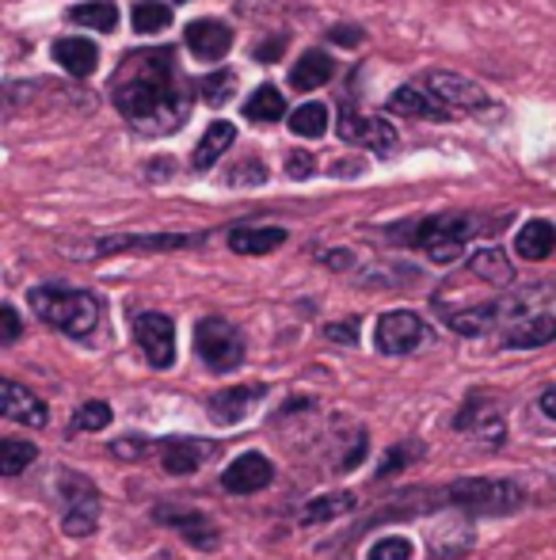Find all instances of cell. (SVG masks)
<instances>
[{"mask_svg":"<svg viewBox=\"0 0 556 560\" xmlns=\"http://www.w3.org/2000/svg\"><path fill=\"white\" fill-rule=\"evenodd\" d=\"M427 84L430 92H435L438 100H442L450 112H488L492 100L488 92L481 89L476 81H469V77L461 73H446V69H435V73H427Z\"/></svg>","mask_w":556,"mask_h":560,"instance_id":"obj_11","label":"cell"},{"mask_svg":"<svg viewBox=\"0 0 556 560\" xmlns=\"http://www.w3.org/2000/svg\"><path fill=\"white\" fill-rule=\"evenodd\" d=\"M54 58L73 77H88V73H96V66H99V50L88 38H61V43L54 46Z\"/></svg>","mask_w":556,"mask_h":560,"instance_id":"obj_24","label":"cell"},{"mask_svg":"<svg viewBox=\"0 0 556 560\" xmlns=\"http://www.w3.org/2000/svg\"><path fill=\"white\" fill-rule=\"evenodd\" d=\"M507 310H514L511 302H492V305H473V310L446 313V325L458 336H488L499 320L507 317Z\"/></svg>","mask_w":556,"mask_h":560,"instance_id":"obj_21","label":"cell"},{"mask_svg":"<svg viewBox=\"0 0 556 560\" xmlns=\"http://www.w3.org/2000/svg\"><path fill=\"white\" fill-rule=\"evenodd\" d=\"M31 310L38 320H46L58 332L73 339H88L99 328V298L88 290H69V287H35L31 290Z\"/></svg>","mask_w":556,"mask_h":560,"instance_id":"obj_2","label":"cell"},{"mask_svg":"<svg viewBox=\"0 0 556 560\" xmlns=\"http://www.w3.org/2000/svg\"><path fill=\"white\" fill-rule=\"evenodd\" d=\"M389 112L412 115V118H435V122L453 118L450 107H446L430 89H419V84H404V89H397L393 96H389Z\"/></svg>","mask_w":556,"mask_h":560,"instance_id":"obj_18","label":"cell"},{"mask_svg":"<svg viewBox=\"0 0 556 560\" xmlns=\"http://www.w3.org/2000/svg\"><path fill=\"white\" fill-rule=\"evenodd\" d=\"M469 271H473L476 279L492 282V287H507V282L514 279V267H511V259H507L499 248H481L473 259H469Z\"/></svg>","mask_w":556,"mask_h":560,"instance_id":"obj_27","label":"cell"},{"mask_svg":"<svg viewBox=\"0 0 556 560\" xmlns=\"http://www.w3.org/2000/svg\"><path fill=\"white\" fill-rule=\"evenodd\" d=\"M514 248H519L522 259H545L556 248V229L549 222H542V218H534V222H527L519 229Z\"/></svg>","mask_w":556,"mask_h":560,"instance_id":"obj_26","label":"cell"},{"mask_svg":"<svg viewBox=\"0 0 556 560\" xmlns=\"http://www.w3.org/2000/svg\"><path fill=\"white\" fill-rule=\"evenodd\" d=\"M35 457H38L35 443H27V439H4V443H0V472H4V477H20Z\"/></svg>","mask_w":556,"mask_h":560,"instance_id":"obj_31","label":"cell"},{"mask_svg":"<svg viewBox=\"0 0 556 560\" xmlns=\"http://www.w3.org/2000/svg\"><path fill=\"white\" fill-rule=\"evenodd\" d=\"M233 81H237V77H233L229 69H222V73H214V77H202V81H199L202 100H206V104H214V107H222L225 100L233 96Z\"/></svg>","mask_w":556,"mask_h":560,"instance_id":"obj_37","label":"cell"},{"mask_svg":"<svg viewBox=\"0 0 556 560\" xmlns=\"http://www.w3.org/2000/svg\"><path fill=\"white\" fill-rule=\"evenodd\" d=\"M54 485H58L61 500V530L69 538H88L99 523V488L73 469H61L54 477Z\"/></svg>","mask_w":556,"mask_h":560,"instance_id":"obj_4","label":"cell"},{"mask_svg":"<svg viewBox=\"0 0 556 560\" xmlns=\"http://www.w3.org/2000/svg\"><path fill=\"white\" fill-rule=\"evenodd\" d=\"M153 518L161 526H171L179 538L191 541V546L202 549V553H210V549L222 546V534H217L214 518L202 515L199 508H184V503H161V508H153Z\"/></svg>","mask_w":556,"mask_h":560,"instance_id":"obj_9","label":"cell"},{"mask_svg":"<svg viewBox=\"0 0 556 560\" xmlns=\"http://www.w3.org/2000/svg\"><path fill=\"white\" fill-rule=\"evenodd\" d=\"M453 431L461 435L476 439L481 446H504V435H507V423H504V408L488 397H469L461 405V412L453 416Z\"/></svg>","mask_w":556,"mask_h":560,"instance_id":"obj_7","label":"cell"},{"mask_svg":"<svg viewBox=\"0 0 556 560\" xmlns=\"http://www.w3.org/2000/svg\"><path fill=\"white\" fill-rule=\"evenodd\" d=\"M0 416L12 423H23V428H46V405L12 377L0 382Z\"/></svg>","mask_w":556,"mask_h":560,"instance_id":"obj_15","label":"cell"},{"mask_svg":"<svg viewBox=\"0 0 556 560\" xmlns=\"http://www.w3.org/2000/svg\"><path fill=\"white\" fill-rule=\"evenodd\" d=\"M111 100L138 133L161 138L179 130L191 112V92L176 69V50H130L111 81Z\"/></svg>","mask_w":556,"mask_h":560,"instance_id":"obj_1","label":"cell"},{"mask_svg":"<svg viewBox=\"0 0 556 560\" xmlns=\"http://www.w3.org/2000/svg\"><path fill=\"white\" fill-rule=\"evenodd\" d=\"M153 450H161V439H119V443H111V454L115 457H127V462H134V457H145L153 454Z\"/></svg>","mask_w":556,"mask_h":560,"instance_id":"obj_38","label":"cell"},{"mask_svg":"<svg viewBox=\"0 0 556 560\" xmlns=\"http://www.w3.org/2000/svg\"><path fill=\"white\" fill-rule=\"evenodd\" d=\"M366 560H412V541L401 538V534H389V538H378L370 546Z\"/></svg>","mask_w":556,"mask_h":560,"instance_id":"obj_36","label":"cell"},{"mask_svg":"<svg viewBox=\"0 0 556 560\" xmlns=\"http://www.w3.org/2000/svg\"><path fill=\"white\" fill-rule=\"evenodd\" d=\"M214 454H217L214 439H194V435L161 439V465L171 477H191V472H199Z\"/></svg>","mask_w":556,"mask_h":560,"instance_id":"obj_12","label":"cell"},{"mask_svg":"<svg viewBox=\"0 0 556 560\" xmlns=\"http://www.w3.org/2000/svg\"><path fill=\"white\" fill-rule=\"evenodd\" d=\"M229 184L233 187H260V184H268V168H263L260 161H248V164H237V168L229 172Z\"/></svg>","mask_w":556,"mask_h":560,"instance_id":"obj_39","label":"cell"},{"mask_svg":"<svg viewBox=\"0 0 556 560\" xmlns=\"http://www.w3.org/2000/svg\"><path fill=\"white\" fill-rule=\"evenodd\" d=\"M312 168H317V161H312L309 153H294V156L286 161V172H289L294 179H309V176H312Z\"/></svg>","mask_w":556,"mask_h":560,"instance_id":"obj_41","label":"cell"},{"mask_svg":"<svg viewBox=\"0 0 556 560\" xmlns=\"http://www.w3.org/2000/svg\"><path fill=\"white\" fill-rule=\"evenodd\" d=\"M286 241V229L263 225V229H233L229 233V248L240 252V256H268L279 244Z\"/></svg>","mask_w":556,"mask_h":560,"instance_id":"obj_25","label":"cell"},{"mask_svg":"<svg viewBox=\"0 0 556 560\" xmlns=\"http://www.w3.org/2000/svg\"><path fill=\"white\" fill-rule=\"evenodd\" d=\"M328 38H332V43H343V46H358L363 43V31L358 27H332L328 31Z\"/></svg>","mask_w":556,"mask_h":560,"instance_id":"obj_43","label":"cell"},{"mask_svg":"<svg viewBox=\"0 0 556 560\" xmlns=\"http://www.w3.org/2000/svg\"><path fill=\"white\" fill-rule=\"evenodd\" d=\"M233 141H237V126H233V122H214L206 133H202L199 149H194V168H214V161L233 145Z\"/></svg>","mask_w":556,"mask_h":560,"instance_id":"obj_28","label":"cell"},{"mask_svg":"<svg viewBox=\"0 0 556 560\" xmlns=\"http://www.w3.org/2000/svg\"><path fill=\"white\" fill-rule=\"evenodd\" d=\"M275 480V465L260 454V450H248L240 454L233 465H225L222 472V488L233 495H252V492H263V488Z\"/></svg>","mask_w":556,"mask_h":560,"instance_id":"obj_14","label":"cell"},{"mask_svg":"<svg viewBox=\"0 0 556 560\" xmlns=\"http://www.w3.org/2000/svg\"><path fill=\"white\" fill-rule=\"evenodd\" d=\"M184 38H187V50H191L199 61H222L225 54H229V46H233V31L225 27L222 20L187 23Z\"/></svg>","mask_w":556,"mask_h":560,"instance_id":"obj_16","label":"cell"},{"mask_svg":"<svg viewBox=\"0 0 556 560\" xmlns=\"http://www.w3.org/2000/svg\"><path fill=\"white\" fill-rule=\"evenodd\" d=\"M245 115L252 118V122H275V118L286 115V100H282V92L275 84H260V89L248 96Z\"/></svg>","mask_w":556,"mask_h":560,"instance_id":"obj_29","label":"cell"},{"mask_svg":"<svg viewBox=\"0 0 556 560\" xmlns=\"http://www.w3.org/2000/svg\"><path fill=\"white\" fill-rule=\"evenodd\" d=\"M176 4H187V0H176Z\"/></svg>","mask_w":556,"mask_h":560,"instance_id":"obj_47","label":"cell"},{"mask_svg":"<svg viewBox=\"0 0 556 560\" xmlns=\"http://www.w3.org/2000/svg\"><path fill=\"white\" fill-rule=\"evenodd\" d=\"M416 457H423V446L419 443H401V446H389L386 450V457H381V465H378V472L374 477L378 480H386V477H393V472H401V469H409Z\"/></svg>","mask_w":556,"mask_h":560,"instance_id":"obj_34","label":"cell"},{"mask_svg":"<svg viewBox=\"0 0 556 560\" xmlns=\"http://www.w3.org/2000/svg\"><path fill=\"white\" fill-rule=\"evenodd\" d=\"M324 264H328V267H335V271H343V267L351 264V256H347V252H343V248H340V252H328Z\"/></svg>","mask_w":556,"mask_h":560,"instance_id":"obj_46","label":"cell"},{"mask_svg":"<svg viewBox=\"0 0 556 560\" xmlns=\"http://www.w3.org/2000/svg\"><path fill=\"white\" fill-rule=\"evenodd\" d=\"M347 511H355V495H351L347 488H340V492L312 495V500L301 508V526H320V523H332V518L347 515Z\"/></svg>","mask_w":556,"mask_h":560,"instance_id":"obj_23","label":"cell"},{"mask_svg":"<svg viewBox=\"0 0 556 560\" xmlns=\"http://www.w3.org/2000/svg\"><path fill=\"white\" fill-rule=\"evenodd\" d=\"M107 423H111V408H107V400H84L73 416L76 431H104Z\"/></svg>","mask_w":556,"mask_h":560,"instance_id":"obj_35","label":"cell"},{"mask_svg":"<svg viewBox=\"0 0 556 560\" xmlns=\"http://www.w3.org/2000/svg\"><path fill=\"white\" fill-rule=\"evenodd\" d=\"M289 130L297 138H320L328 130V107L324 104H301L294 115H289Z\"/></svg>","mask_w":556,"mask_h":560,"instance_id":"obj_32","label":"cell"},{"mask_svg":"<svg viewBox=\"0 0 556 560\" xmlns=\"http://www.w3.org/2000/svg\"><path fill=\"white\" fill-rule=\"evenodd\" d=\"M476 233V222L469 214H438L416 225L412 244H419L435 264H453L465 252L469 236Z\"/></svg>","mask_w":556,"mask_h":560,"instance_id":"obj_6","label":"cell"},{"mask_svg":"<svg viewBox=\"0 0 556 560\" xmlns=\"http://www.w3.org/2000/svg\"><path fill=\"white\" fill-rule=\"evenodd\" d=\"M69 20L81 23V27H96V31H115L119 23V12H115L111 0H88V4H73L69 8Z\"/></svg>","mask_w":556,"mask_h":560,"instance_id":"obj_30","label":"cell"},{"mask_svg":"<svg viewBox=\"0 0 556 560\" xmlns=\"http://www.w3.org/2000/svg\"><path fill=\"white\" fill-rule=\"evenodd\" d=\"M430 339L427 325H423L419 313L412 310H393L381 313L378 328H374V343L381 354H412L416 347H423Z\"/></svg>","mask_w":556,"mask_h":560,"instance_id":"obj_8","label":"cell"},{"mask_svg":"<svg viewBox=\"0 0 556 560\" xmlns=\"http://www.w3.org/2000/svg\"><path fill=\"white\" fill-rule=\"evenodd\" d=\"M168 23H171V12H168V4H161V0H141V4H134L138 35H156V31H164Z\"/></svg>","mask_w":556,"mask_h":560,"instance_id":"obj_33","label":"cell"},{"mask_svg":"<svg viewBox=\"0 0 556 560\" xmlns=\"http://www.w3.org/2000/svg\"><path fill=\"white\" fill-rule=\"evenodd\" d=\"M194 351L217 374H229L245 362V336L233 320L225 317H202L194 325Z\"/></svg>","mask_w":556,"mask_h":560,"instance_id":"obj_5","label":"cell"},{"mask_svg":"<svg viewBox=\"0 0 556 560\" xmlns=\"http://www.w3.org/2000/svg\"><path fill=\"white\" fill-rule=\"evenodd\" d=\"M282 46H286V38H275V43H260V46H256V58H260V61H279L282 58Z\"/></svg>","mask_w":556,"mask_h":560,"instance_id":"obj_44","label":"cell"},{"mask_svg":"<svg viewBox=\"0 0 556 560\" xmlns=\"http://www.w3.org/2000/svg\"><path fill=\"white\" fill-rule=\"evenodd\" d=\"M537 405H542V412L549 416V420H556V385L542 393V400H537Z\"/></svg>","mask_w":556,"mask_h":560,"instance_id":"obj_45","label":"cell"},{"mask_svg":"<svg viewBox=\"0 0 556 560\" xmlns=\"http://www.w3.org/2000/svg\"><path fill=\"white\" fill-rule=\"evenodd\" d=\"M332 73H335V61L320 50H309L289 69V84H294L297 92H312V89H324V84L332 81Z\"/></svg>","mask_w":556,"mask_h":560,"instance_id":"obj_22","label":"cell"},{"mask_svg":"<svg viewBox=\"0 0 556 560\" xmlns=\"http://www.w3.org/2000/svg\"><path fill=\"white\" fill-rule=\"evenodd\" d=\"M324 336L335 339V343H358V325H355V320H343V325H328Z\"/></svg>","mask_w":556,"mask_h":560,"instance_id":"obj_42","label":"cell"},{"mask_svg":"<svg viewBox=\"0 0 556 560\" xmlns=\"http://www.w3.org/2000/svg\"><path fill=\"white\" fill-rule=\"evenodd\" d=\"M20 339V317H15L12 305L0 310V343H15Z\"/></svg>","mask_w":556,"mask_h":560,"instance_id":"obj_40","label":"cell"},{"mask_svg":"<svg viewBox=\"0 0 556 560\" xmlns=\"http://www.w3.org/2000/svg\"><path fill=\"white\" fill-rule=\"evenodd\" d=\"M134 339L149 366L168 370L176 362V325L164 313H138L134 317Z\"/></svg>","mask_w":556,"mask_h":560,"instance_id":"obj_10","label":"cell"},{"mask_svg":"<svg viewBox=\"0 0 556 560\" xmlns=\"http://www.w3.org/2000/svg\"><path fill=\"white\" fill-rule=\"evenodd\" d=\"M260 397H263V385H233V389H222L206 400V416L217 428H233V423H240L252 412V400Z\"/></svg>","mask_w":556,"mask_h":560,"instance_id":"obj_17","label":"cell"},{"mask_svg":"<svg viewBox=\"0 0 556 560\" xmlns=\"http://www.w3.org/2000/svg\"><path fill=\"white\" fill-rule=\"evenodd\" d=\"M446 508L469 511V515H511L527 503V492H522L514 480H488V477H465L458 485H450L442 492Z\"/></svg>","mask_w":556,"mask_h":560,"instance_id":"obj_3","label":"cell"},{"mask_svg":"<svg viewBox=\"0 0 556 560\" xmlns=\"http://www.w3.org/2000/svg\"><path fill=\"white\" fill-rule=\"evenodd\" d=\"M202 236L184 233H164V236H107V241L92 244V256H111V252H171V248H191Z\"/></svg>","mask_w":556,"mask_h":560,"instance_id":"obj_19","label":"cell"},{"mask_svg":"<svg viewBox=\"0 0 556 560\" xmlns=\"http://www.w3.org/2000/svg\"><path fill=\"white\" fill-rule=\"evenodd\" d=\"M335 130H340L343 141L351 145H370L374 153L389 156L397 149V130L386 122V118H366V115H355V112H340L335 118Z\"/></svg>","mask_w":556,"mask_h":560,"instance_id":"obj_13","label":"cell"},{"mask_svg":"<svg viewBox=\"0 0 556 560\" xmlns=\"http://www.w3.org/2000/svg\"><path fill=\"white\" fill-rule=\"evenodd\" d=\"M556 339V320L553 313H530V317L514 320L504 332V347L511 351H534V347H545Z\"/></svg>","mask_w":556,"mask_h":560,"instance_id":"obj_20","label":"cell"}]
</instances>
